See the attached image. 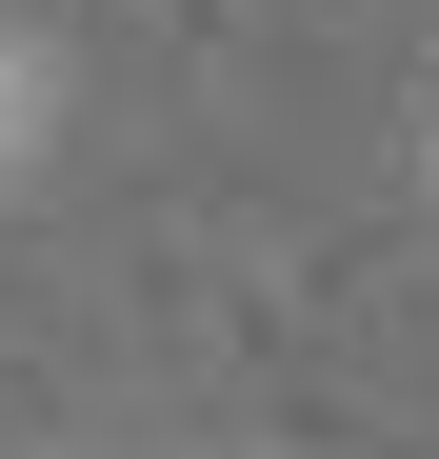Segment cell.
<instances>
[{
	"mask_svg": "<svg viewBox=\"0 0 439 459\" xmlns=\"http://www.w3.org/2000/svg\"><path fill=\"white\" fill-rule=\"evenodd\" d=\"M21 140H40V60L0 40V180H21Z\"/></svg>",
	"mask_w": 439,
	"mask_h": 459,
	"instance_id": "1",
	"label": "cell"
}]
</instances>
